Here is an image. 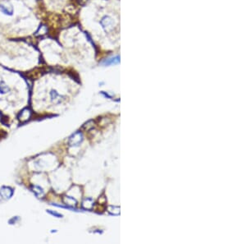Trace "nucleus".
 <instances>
[{
  "label": "nucleus",
  "instance_id": "1",
  "mask_svg": "<svg viewBox=\"0 0 246 244\" xmlns=\"http://www.w3.org/2000/svg\"><path fill=\"white\" fill-rule=\"evenodd\" d=\"M99 24L103 29V31L106 33H110L111 31H113V28L115 26V23L113 19L110 16H103L99 21Z\"/></svg>",
  "mask_w": 246,
  "mask_h": 244
},
{
  "label": "nucleus",
  "instance_id": "2",
  "mask_svg": "<svg viewBox=\"0 0 246 244\" xmlns=\"http://www.w3.org/2000/svg\"><path fill=\"white\" fill-rule=\"evenodd\" d=\"M0 12L6 16L13 15L14 13V8L13 5L11 3L10 1L8 0H3L0 2Z\"/></svg>",
  "mask_w": 246,
  "mask_h": 244
},
{
  "label": "nucleus",
  "instance_id": "3",
  "mask_svg": "<svg viewBox=\"0 0 246 244\" xmlns=\"http://www.w3.org/2000/svg\"><path fill=\"white\" fill-rule=\"evenodd\" d=\"M83 139H84V136H83L81 132H76L69 137L68 145L70 147H78L83 141Z\"/></svg>",
  "mask_w": 246,
  "mask_h": 244
},
{
  "label": "nucleus",
  "instance_id": "4",
  "mask_svg": "<svg viewBox=\"0 0 246 244\" xmlns=\"http://www.w3.org/2000/svg\"><path fill=\"white\" fill-rule=\"evenodd\" d=\"M31 116H32V111L29 107H26L19 112L17 114V119L21 124H25L31 119Z\"/></svg>",
  "mask_w": 246,
  "mask_h": 244
},
{
  "label": "nucleus",
  "instance_id": "5",
  "mask_svg": "<svg viewBox=\"0 0 246 244\" xmlns=\"http://www.w3.org/2000/svg\"><path fill=\"white\" fill-rule=\"evenodd\" d=\"M14 194V189L8 186H3L0 188V197L3 200H8L13 197Z\"/></svg>",
  "mask_w": 246,
  "mask_h": 244
},
{
  "label": "nucleus",
  "instance_id": "6",
  "mask_svg": "<svg viewBox=\"0 0 246 244\" xmlns=\"http://www.w3.org/2000/svg\"><path fill=\"white\" fill-rule=\"evenodd\" d=\"M120 63V57L117 55V56L111 57V58H108V59H103L102 62L100 63V64L102 66H111L113 64H117Z\"/></svg>",
  "mask_w": 246,
  "mask_h": 244
},
{
  "label": "nucleus",
  "instance_id": "7",
  "mask_svg": "<svg viewBox=\"0 0 246 244\" xmlns=\"http://www.w3.org/2000/svg\"><path fill=\"white\" fill-rule=\"evenodd\" d=\"M49 33V27L46 24H40L37 31L35 32L34 36L35 37H43Z\"/></svg>",
  "mask_w": 246,
  "mask_h": 244
},
{
  "label": "nucleus",
  "instance_id": "8",
  "mask_svg": "<svg viewBox=\"0 0 246 244\" xmlns=\"http://www.w3.org/2000/svg\"><path fill=\"white\" fill-rule=\"evenodd\" d=\"M62 202L64 203L65 205L69 207H74L76 206L77 200L72 196H62Z\"/></svg>",
  "mask_w": 246,
  "mask_h": 244
},
{
  "label": "nucleus",
  "instance_id": "9",
  "mask_svg": "<svg viewBox=\"0 0 246 244\" xmlns=\"http://www.w3.org/2000/svg\"><path fill=\"white\" fill-rule=\"evenodd\" d=\"M31 191L37 196V197H41L44 195V191L43 188H41L40 186L35 185V184H31Z\"/></svg>",
  "mask_w": 246,
  "mask_h": 244
},
{
  "label": "nucleus",
  "instance_id": "10",
  "mask_svg": "<svg viewBox=\"0 0 246 244\" xmlns=\"http://www.w3.org/2000/svg\"><path fill=\"white\" fill-rule=\"evenodd\" d=\"M49 95H50V99L51 101L54 104H58L61 102V98L62 95H59V93L56 90H51L49 92Z\"/></svg>",
  "mask_w": 246,
  "mask_h": 244
},
{
  "label": "nucleus",
  "instance_id": "11",
  "mask_svg": "<svg viewBox=\"0 0 246 244\" xmlns=\"http://www.w3.org/2000/svg\"><path fill=\"white\" fill-rule=\"evenodd\" d=\"M82 207L85 210H91L94 207V200L91 198H85L82 202Z\"/></svg>",
  "mask_w": 246,
  "mask_h": 244
},
{
  "label": "nucleus",
  "instance_id": "12",
  "mask_svg": "<svg viewBox=\"0 0 246 244\" xmlns=\"http://www.w3.org/2000/svg\"><path fill=\"white\" fill-rule=\"evenodd\" d=\"M10 87L7 85V83L4 81H0V94L1 95H6L8 92H10Z\"/></svg>",
  "mask_w": 246,
  "mask_h": 244
},
{
  "label": "nucleus",
  "instance_id": "13",
  "mask_svg": "<svg viewBox=\"0 0 246 244\" xmlns=\"http://www.w3.org/2000/svg\"><path fill=\"white\" fill-rule=\"evenodd\" d=\"M94 127H95V122H94V120H90L82 126L81 129L85 130V131H90V129H92Z\"/></svg>",
  "mask_w": 246,
  "mask_h": 244
},
{
  "label": "nucleus",
  "instance_id": "14",
  "mask_svg": "<svg viewBox=\"0 0 246 244\" xmlns=\"http://www.w3.org/2000/svg\"><path fill=\"white\" fill-rule=\"evenodd\" d=\"M47 213L49 214V215H51L52 216H54V217H56V218H62V215L60 213H58V212H57V211H52V210H47Z\"/></svg>",
  "mask_w": 246,
  "mask_h": 244
},
{
  "label": "nucleus",
  "instance_id": "15",
  "mask_svg": "<svg viewBox=\"0 0 246 244\" xmlns=\"http://www.w3.org/2000/svg\"><path fill=\"white\" fill-rule=\"evenodd\" d=\"M20 219L19 216H13V218H11L9 220H8V223L9 224H11V225H13V224H15V223H17L18 222V221L20 220Z\"/></svg>",
  "mask_w": 246,
  "mask_h": 244
},
{
  "label": "nucleus",
  "instance_id": "16",
  "mask_svg": "<svg viewBox=\"0 0 246 244\" xmlns=\"http://www.w3.org/2000/svg\"><path fill=\"white\" fill-rule=\"evenodd\" d=\"M88 0H78V2H79L80 4H81V5H84L86 2H87Z\"/></svg>",
  "mask_w": 246,
  "mask_h": 244
}]
</instances>
